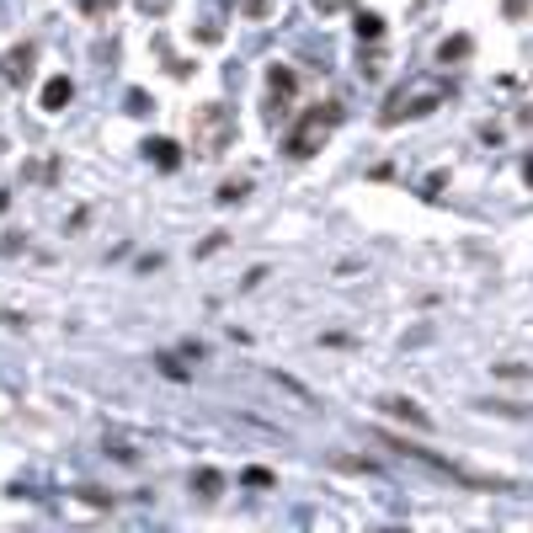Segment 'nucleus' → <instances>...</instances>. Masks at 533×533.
<instances>
[{
  "mask_svg": "<svg viewBox=\"0 0 533 533\" xmlns=\"http://www.w3.org/2000/svg\"><path fill=\"white\" fill-rule=\"evenodd\" d=\"M267 5H272V0H246V11H251V16H262Z\"/></svg>",
  "mask_w": 533,
  "mask_h": 533,
  "instance_id": "2eb2a0df",
  "label": "nucleus"
},
{
  "mask_svg": "<svg viewBox=\"0 0 533 533\" xmlns=\"http://www.w3.org/2000/svg\"><path fill=\"white\" fill-rule=\"evenodd\" d=\"M384 411L400 416V422H411V427H427V411H422L416 400H400V395H395V400H384Z\"/></svg>",
  "mask_w": 533,
  "mask_h": 533,
  "instance_id": "423d86ee",
  "label": "nucleus"
},
{
  "mask_svg": "<svg viewBox=\"0 0 533 533\" xmlns=\"http://www.w3.org/2000/svg\"><path fill=\"white\" fill-rule=\"evenodd\" d=\"M240 481H246V486H272V475H267V470H262V464H251V470H246V475H240Z\"/></svg>",
  "mask_w": 533,
  "mask_h": 533,
  "instance_id": "9b49d317",
  "label": "nucleus"
},
{
  "mask_svg": "<svg viewBox=\"0 0 533 533\" xmlns=\"http://www.w3.org/2000/svg\"><path fill=\"white\" fill-rule=\"evenodd\" d=\"M192 491H198V497H219V491H224V475H219V470H198V475H192Z\"/></svg>",
  "mask_w": 533,
  "mask_h": 533,
  "instance_id": "0eeeda50",
  "label": "nucleus"
},
{
  "mask_svg": "<svg viewBox=\"0 0 533 533\" xmlns=\"http://www.w3.org/2000/svg\"><path fill=\"white\" fill-rule=\"evenodd\" d=\"M69 96H75V85H69V80H64V75H53V80H48V85H43V107H48V112H59V107H64V101H69Z\"/></svg>",
  "mask_w": 533,
  "mask_h": 533,
  "instance_id": "39448f33",
  "label": "nucleus"
},
{
  "mask_svg": "<svg viewBox=\"0 0 533 533\" xmlns=\"http://www.w3.org/2000/svg\"><path fill=\"white\" fill-rule=\"evenodd\" d=\"M294 91H299V75L288 64H272L267 69V117H283L288 101H294Z\"/></svg>",
  "mask_w": 533,
  "mask_h": 533,
  "instance_id": "f03ea898",
  "label": "nucleus"
},
{
  "mask_svg": "<svg viewBox=\"0 0 533 533\" xmlns=\"http://www.w3.org/2000/svg\"><path fill=\"white\" fill-rule=\"evenodd\" d=\"M336 123H342V107L336 101H320V107H310L294 128H288V139H283V155L288 160H310L331 133H336Z\"/></svg>",
  "mask_w": 533,
  "mask_h": 533,
  "instance_id": "f257e3e1",
  "label": "nucleus"
},
{
  "mask_svg": "<svg viewBox=\"0 0 533 533\" xmlns=\"http://www.w3.org/2000/svg\"><path fill=\"white\" fill-rule=\"evenodd\" d=\"M155 363H160V374H166V379H187V368H182V363H176V358H171V352H160V358H155Z\"/></svg>",
  "mask_w": 533,
  "mask_h": 533,
  "instance_id": "9d476101",
  "label": "nucleus"
},
{
  "mask_svg": "<svg viewBox=\"0 0 533 533\" xmlns=\"http://www.w3.org/2000/svg\"><path fill=\"white\" fill-rule=\"evenodd\" d=\"M133 5H139V11H149V16H160V11H166L171 0H133Z\"/></svg>",
  "mask_w": 533,
  "mask_h": 533,
  "instance_id": "f8f14e48",
  "label": "nucleus"
},
{
  "mask_svg": "<svg viewBox=\"0 0 533 533\" xmlns=\"http://www.w3.org/2000/svg\"><path fill=\"white\" fill-rule=\"evenodd\" d=\"M523 176H529V182H533V155H529V160H523Z\"/></svg>",
  "mask_w": 533,
  "mask_h": 533,
  "instance_id": "dca6fc26",
  "label": "nucleus"
},
{
  "mask_svg": "<svg viewBox=\"0 0 533 533\" xmlns=\"http://www.w3.org/2000/svg\"><path fill=\"white\" fill-rule=\"evenodd\" d=\"M358 32H363V37H379V32H384V21H379L374 11H363V16H358Z\"/></svg>",
  "mask_w": 533,
  "mask_h": 533,
  "instance_id": "1a4fd4ad",
  "label": "nucleus"
},
{
  "mask_svg": "<svg viewBox=\"0 0 533 533\" xmlns=\"http://www.w3.org/2000/svg\"><path fill=\"white\" fill-rule=\"evenodd\" d=\"M32 59H37V43H16L5 53V80H27L32 75Z\"/></svg>",
  "mask_w": 533,
  "mask_h": 533,
  "instance_id": "7ed1b4c3",
  "label": "nucleus"
},
{
  "mask_svg": "<svg viewBox=\"0 0 533 533\" xmlns=\"http://www.w3.org/2000/svg\"><path fill=\"white\" fill-rule=\"evenodd\" d=\"M144 155H149L160 171H176V166H182V144H171V139H149V144H144Z\"/></svg>",
  "mask_w": 533,
  "mask_h": 533,
  "instance_id": "20e7f679",
  "label": "nucleus"
},
{
  "mask_svg": "<svg viewBox=\"0 0 533 533\" xmlns=\"http://www.w3.org/2000/svg\"><path fill=\"white\" fill-rule=\"evenodd\" d=\"M529 11V0H507V16H523Z\"/></svg>",
  "mask_w": 533,
  "mask_h": 533,
  "instance_id": "4468645a",
  "label": "nucleus"
},
{
  "mask_svg": "<svg viewBox=\"0 0 533 533\" xmlns=\"http://www.w3.org/2000/svg\"><path fill=\"white\" fill-rule=\"evenodd\" d=\"M107 5H112V0H80V11H91V16H101Z\"/></svg>",
  "mask_w": 533,
  "mask_h": 533,
  "instance_id": "ddd939ff",
  "label": "nucleus"
},
{
  "mask_svg": "<svg viewBox=\"0 0 533 533\" xmlns=\"http://www.w3.org/2000/svg\"><path fill=\"white\" fill-rule=\"evenodd\" d=\"M464 53H470V37H448V43L438 48V59H443V64H454V59H464Z\"/></svg>",
  "mask_w": 533,
  "mask_h": 533,
  "instance_id": "6e6552de",
  "label": "nucleus"
}]
</instances>
